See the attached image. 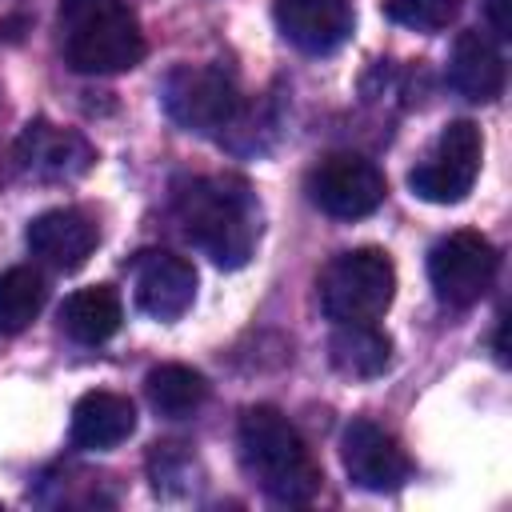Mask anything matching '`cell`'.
Wrapping results in <instances>:
<instances>
[{"instance_id": "obj_20", "label": "cell", "mask_w": 512, "mask_h": 512, "mask_svg": "<svg viewBox=\"0 0 512 512\" xmlns=\"http://www.w3.org/2000/svg\"><path fill=\"white\" fill-rule=\"evenodd\" d=\"M464 0H384V16L412 32H440L460 16Z\"/></svg>"}, {"instance_id": "obj_2", "label": "cell", "mask_w": 512, "mask_h": 512, "mask_svg": "<svg viewBox=\"0 0 512 512\" xmlns=\"http://www.w3.org/2000/svg\"><path fill=\"white\" fill-rule=\"evenodd\" d=\"M240 460L252 484L276 504H308L320 496V464L296 424L272 408L252 404L240 416Z\"/></svg>"}, {"instance_id": "obj_6", "label": "cell", "mask_w": 512, "mask_h": 512, "mask_svg": "<svg viewBox=\"0 0 512 512\" xmlns=\"http://www.w3.org/2000/svg\"><path fill=\"white\" fill-rule=\"evenodd\" d=\"M480 160H484V136L472 120H452L432 152L408 172V188L428 200V204H460L476 176H480Z\"/></svg>"}, {"instance_id": "obj_7", "label": "cell", "mask_w": 512, "mask_h": 512, "mask_svg": "<svg viewBox=\"0 0 512 512\" xmlns=\"http://www.w3.org/2000/svg\"><path fill=\"white\" fill-rule=\"evenodd\" d=\"M496 272H500V252L492 248L488 236H480L472 228L448 232L428 252V280H432L440 304H448V308L480 304L484 292L492 288Z\"/></svg>"}, {"instance_id": "obj_9", "label": "cell", "mask_w": 512, "mask_h": 512, "mask_svg": "<svg viewBox=\"0 0 512 512\" xmlns=\"http://www.w3.org/2000/svg\"><path fill=\"white\" fill-rule=\"evenodd\" d=\"M340 460L356 488L364 492H396L412 476L408 452L396 444L392 432H384L372 420H352L340 436Z\"/></svg>"}, {"instance_id": "obj_8", "label": "cell", "mask_w": 512, "mask_h": 512, "mask_svg": "<svg viewBox=\"0 0 512 512\" xmlns=\"http://www.w3.org/2000/svg\"><path fill=\"white\" fill-rule=\"evenodd\" d=\"M304 188H308V200L324 216H332V220L372 216L384 204V196H388L384 172L368 156H360V152H332V156H324L308 172Z\"/></svg>"}, {"instance_id": "obj_18", "label": "cell", "mask_w": 512, "mask_h": 512, "mask_svg": "<svg viewBox=\"0 0 512 512\" xmlns=\"http://www.w3.org/2000/svg\"><path fill=\"white\" fill-rule=\"evenodd\" d=\"M144 396L164 420H184L208 400V380L188 364H156L144 376Z\"/></svg>"}, {"instance_id": "obj_10", "label": "cell", "mask_w": 512, "mask_h": 512, "mask_svg": "<svg viewBox=\"0 0 512 512\" xmlns=\"http://www.w3.org/2000/svg\"><path fill=\"white\" fill-rule=\"evenodd\" d=\"M132 284L136 308L152 320H180L196 300V268L168 248L140 252L132 260Z\"/></svg>"}, {"instance_id": "obj_17", "label": "cell", "mask_w": 512, "mask_h": 512, "mask_svg": "<svg viewBox=\"0 0 512 512\" xmlns=\"http://www.w3.org/2000/svg\"><path fill=\"white\" fill-rule=\"evenodd\" d=\"M120 320H124V304H120L116 288H108V284L76 288L60 304V328L76 344H104L108 336H116Z\"/></svg>"}, {"instance_id": "obj_15", "label": "cell", "mask_w": 512, "mask_h": 512, "mask_svg": "<svg viewBox=\"0 0 512 512\" xmlns=\"http://www.w3.org/2000/svg\"><path fill=\"white\" fill-rule=\"evenodd\" d=\"M136 432V404L120 392H84L72 408V444L104 452Z\"/></svg>"}, {"instance_id": "obj_4", "label": "cell", "mask_w": 512, "mask_h": 512, "mask_svg": "<svg viewBox=\"0 0 512 512\" xmlns=\"http://www.w3.org/2000/svg\"><path fill=\"white\" fill-rule=\"evenodd\" d=\"M160 100H164V112L184 132L212 136V140H224L248 116L244 92H240L236 76L224 64H180V68H172L164 88H160Z\"/></svg>"}, {"instance_id": "obj_11", "label": "cell", "mask_w": 512, "mask_h": 512, "mask_svg": "<svg viewBox=\"0 0 512 512\" xmlns=\"http://www.w3.org/2000/svg\"><path fill=\"white\" fill-rule=\"evenodd\" d=\"M12 160L32 180H76L92 168L96 152L80 132L56 128L48 120H32L20 132V140L12 148Z\"/></svg>"}, {"instance_id": "obj_3", "label": "cell", "mask_w": 512, "mask_h": 512, "mask_svg": "<svg viewBox=\"0 0 512 512\" xmlns=\"http://www.w3.org/2000/svg\"><path fill=\"white\" fill-rule=\"evenodd\" d=\"M144 32L124 0H60V52L72 72L112 76L144 60Z\"/></svg>"}, {"instance_id": "obj_19", "label": "cell", "mask_w": 512, "mask_h": 512, "mask_svg": "<svg viewBox=\"0 0 512 512\" xmlns=\"http://www.w3.org/2000/svg\"><path fill=\"white\" fill-rule=\"evenodd\" d=\"M44 276L36 268H8L0 272V336L24 332L44 308Z\"/></svg>"}, {"instance_id": "obj_12", "label": "cell", "mask_w": 512, "mask_h": 512, "mask_svg": "<svg viewBox=\"0 0 512 512\" xmlns=\"http://www.w3.org/2000/svg\"><path fill=\"white\" fill-rule=\"evenodd\" d=\"M352 0H276V28L308 56H328L352 36Z\"/></svg>"}, {"instance_id": "obj_16", "label": "cell", "mask_w": 512, "mask_h": 512, "mask_svg": "<svg viewBox=\"0 0 512 512\" xmlns=\"http://www.w3.org/2000/svg\"><path fill=\"white\" fill-rule=\"evenodd\" d=\"M328 360L348 380H376L392 364V340L384 328H376V320L336 324L328 340Z\"/></svg>"}, {"instance_id": "obj_1", "label": "cell", "mask_w": 512, "mask_h": 512, "mask_svg": "<svg viewBox=\"0 0 512 512\" xmlns=\"http://www.w3.org/2000/svg\"><path fill=\"white\" fill-rule=\"evenodd\" d=\"M180 232L220 268H244L260 240V204L240 176H188L172 188Z\"/></svg>"}, {"instance_id": "obj_13", "label": "cell", "mask_w": 512, "mask_h": 512, "mask_svg": "<svg viewBox=\"0 0 512 512\" xmlns=\"http://www.w3.org/2000/svg\"><path fill=\"white\" fill-rule=\"evenodd\" d=\"M24 240H28L32 256H36L40 264H48V268H56V272H76V268H84L88 256L96 252L100 232H96L92 216L80 212V208H48V212H40V216L28 224Z\"/></svg>"}, {"instance_id": "obj_5", "label": "cell", "mask_w": 512, "mask_h": 512, "mask_svg": "<svg viewBox=\"0 0 512 512\" xmlns=\"http://www.w3.org/2000/svg\"><path fill=\"white\" fill-rule=\"evenodd\" d=\"M396 296V264L384 248H348L320 272V308L332 324L380 320Z\"/></svg>"}, {"instance_id": "obj_14", "label": "cell", "mask_w": 512, "mask_h": 512, "mask_svg": "<svg viewBox=\"0 0 512 512\" xmlns=\"http://www.w3.org/2000/svg\"><path fill=\"white\" fill-rule=\"evenodd\" d=\"M448 84L472 104H492L504 92V56L496 40L480 28L460 32L448 56Z\"/></svg>"}, {"instance_id": "obj_21", "label": "cell", "mask_w": 512, "mask_h": 512, "mask_svg": "<svg viewBox=\"0 0 512 512\" xmlns=\"http://www.w3.org/2000/svg\"><path fill=\"white\" fill-rule=\"evenodd\" d=\"M484 12H488V24H492V36H496V40H508V36H512L508 0H484Z\"/></svg>"}]
</instances>
